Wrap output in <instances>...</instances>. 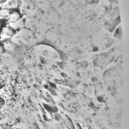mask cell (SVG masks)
I'll use <instances>...</instances> for the list:
<instances>
[{
	"instance_id": "obj_5",
	"label": "cell",
	"mask_w": 129,
	"mask_h": 129,
	"mask_svg": "<svg viewBox=\"0 0 129 129\" xmlns=\"http://www.w3.org/2000/svg\"><path fill=\"white\" fill-rule=\"evenodd\" d=\"M1 24H2V22H1V20H0V26H1Z\"/></svg>"
},
{
	"instance_id": "obj_3",
	"label": "cell",
	"mask_w": 129,
	"mask_h": 129,
	"mask_svg": "<svg viewBox=\"0 0 129 129\" xmlns=\"http://www.w3.org/2000/svg\"><path fill=\"white\" fill-rule=\"evenodd\" d=\"M11 11L9 9H0V20H4L8 19Z\"/></svg>"
},
{
	"instance_id": "obj_1",
	"label": "cell",
	"mask_w": 129,
	"mask_h": 129,
	"mask_svg": "<svg viewBox=\"0 0 129 129\" xmlns=\"http://www.w3.org/2000/svg\"><path fill=\"white\" fill-rule=\"evenodd\" d=\"M15 34V30L7 24L3 26L0 31V41L3 42L10 39Z\"/></svg>"
},
{
	"instance_id": "obj_4",
	"label": "cell",
	"mask_w": 129,
	"mask_h": 129,
	"mask_svg": "<svg viewBox=\"0 0 129 129\" xmlns=\"http://www.w3.org/2000/svg\"><path fill=\"white\" fill-rule=\"evenodd\" d=\"M7 78L5 76H0V90L3 89L7 84Z\"/></svg>"
},
{
	"instance_id": "obj_2",
	"label": "cell",
	"mask_w": 129,
	"mask_h": 129,
	"mask_svg": "<svg viewBox=\"0 0 129 129\" xmlns=\"http://www.w3.org/2000/svg\"><path fill=\"white\" fill-rule=\"evenodd\" d=\"M20 18V15L19 13L16 11L11 12L10 15L7 20V22L8 23L7 24H9L11 23H13L18 20H19Z\"/></svg>"
}]
</instances>
